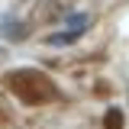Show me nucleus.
Wrapping results in <instances>:
<instances>
[{"mask_svg": "<svg viewBox=\"0 0 129 129\" xmlns=\"http://www.w3.org/2000/svg\"><path fill=\"white\" fill-rule=\"evenodd\" d=\"M78 36H71V32H55V36H48V42L52 45H68V42H74Z\"/></svg>", "mask_w": 129, "mask_h": 129, "instance_id": "nucleus-2", "label": "nucleus"}, {"mask_svg": "<svg viewBox=\"0 0 129 129\" xmlns=\"http://www.w3.org/2000/svg\"><path fill=\"white\" fill-rule=\"evenodd\" d=\"M84 29H87V16H84V13H78V16H71V19H68V29H64V32H71V36H81Z\"/></svg>", "mask_w": 129, "mask_h": 129, "instance_id": "nucleus-1", "label": "nucleus"}]
</instances>
